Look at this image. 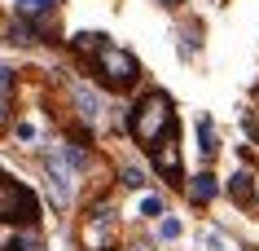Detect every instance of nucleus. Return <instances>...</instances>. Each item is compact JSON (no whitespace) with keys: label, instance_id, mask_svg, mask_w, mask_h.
<instances>
[{"label":"nucleus","instance_id":"nucleus-1","mask_svg":"<svg viewBox=\"0 0 259 251\" xmlns=\"http://www.w3.org/2000/svg\"><path fill=\"white\" fill-rule=\"evenodd\" d=\"M127 132H132V141L137 146H154L158 137H167V132H176V111H171V97L167 93H145V97L132 106V115H127Z\"/></svg>","mask_w":259,"mask_h":251},{"label":"nucleus","instance_id":"nucleus-4","mask_svg":"<svg viewBox=\"0 0 259 251\" xmlns=\"http://www.w3.org/2000/svg\"><path fill=\"white\" fill-rule=\"evenodd\" d=\"M44 167H49V190H53V203L57 207H66L70 203V194H75V172H70L66 167V159H62V154H49V159H44Z\"/></svg>","mask_w":259,"mask_h":251},{"label":"nucleus","instance_id":"nucleus-11","mask_svg":"<svg viewBox=\"0 0 259 251\" xmlns=\"http://www.w3.org/2000/svg\"><path fill=\"white\" fill-rule=\"evenodd\" d=\"M75 49H79V53H97V49H101V44H106V35H97V31H83V35H75Z\"/></svg>","mask_w":259,"mask_h":251},{"label":"nucleus","instance_id":"nucleus-9","mask_svg":"<svg viewBox=\"0 0 259 251\" xmlns=\"http://www.w3.org/2000/svg\"><path fill=\"white\" fill-rule=\"evenodd\" d=\"M75 106H79L83 119H97V115H101V101H97V93H93V88H83V84H75Z\"/></svg>","mask_w":259,"mask_h":251},{"label":"nucleus","instance_id":"nucleus-7","mask_svg":"<svg viewBox=\"0 0 259 251\" xmlns=\"http://www.w3.org/2000/svg\"><path fill=\"white\" fill-rule=\"evenodd\" d=\"M14 5H18V18H49L62 0H14Z\"/></svg>","mask_w":259,"mask_h":251},{"label":"nucleus","instance_id":"nucleus-6","mask_svg":"<svg viewBox=\"0 0 259 251\" xmlns=\"http://www.w3.org/2000/svg\"><path fill=\"white\" fill-rule=\"evenodd\" d=\"M215 194H220L215 176H211V172H198V176H193V185H189V203H198V207H206V203H211Z\"/></svg>","mask_w":259,"mask_h":251},{"label":"nucleus","instance_id":"nucleus-13","mask_svg":"<svg viewBox=\"0 0 259 251\" xmlns=\"http://www.w3.org/2000/svg\"><path fill=\"white\" fill-rule=\"evenodd\" d=\"M119 176H123V185H127V190H145V172H141V167H123Z\"/></svg>","mask_w":259,"mask_h":251},{"label":"nucleus","instance_id":"nucleus-18","mask_svg":"<svg viewBox=\"0 0 259 251\" xmlns=\"http://www.w3.org/2000/svg\"><path fill=\"white\" fill-rule=\"evenodd\" d=\"M9 124V97H5V93H0V128Z\"/></svg>","mask_w":259,"mask_h":251},{"label":"nucleus","instance_id":"nucleus-8","mask_svg":"<svg viewBox=\"0 0 259 251\" xmlns=\"http://www.w3.org/2000/svg\"><path fill=\"white\" fill-rule=\"evenodd\" d=\"M198 150H202V159H215V150H220V141H215V128H211V119H198Z\"/></svg>","mask_w":259,"mask_h":251},{"label":"nucleus","instance_id":"nucleus-17","mask_svg":"<svg viewBox=\"0 0 259 251\" xmlns=\"http://www.w3.org/2000/svg\"><path fill=\"white\" fill-rule=\"evenodd\" d=\"M18 137H22V141H35V124H18Z\"/></svg>","mask_w":259,"mask_h":251},{"label":"nucleus","instance_id":"nucleus-19","mask_svg":"<svg viewBox=\"0 0 259 251\" xmlns=\"http://www.w3.org/2000/svg\"><path fill=\"white\" fill-rule=\"evenodd\" d=\"M250 132H255V141H259V119H250Z\"/></svg>","mask_w":259,"mask_h":251},{"label":"nucleus","instance_id":"nucleus-16","mask_svg":"<svg viewBox=\"0 0 259 251\" xmlns=\"http://www.w3.org/2000/svg\"><path fill=\"white\" fill-rule=\"evenodd\" d=\"M0 93H5V97L14 93V70H9V66H0Z\"/></svg>","mask_w":259,"mask_h":251},{"label":"nucleus","instance_id":"nucleus-2","mask_svg":"<svg viewBox=\"0 0 259 251\" xmlns=\"http://www.w3.org/2000/svg\"><path fill=\"white\" fill-rule=\"evenodd\" d=\"M93 70L97 80L106 84L110 93H123V88H132V84L141 80V62L127 49H119V44H101L93 53Z\"/></svg>","mask_w":259,"mask_h":251},{"label":"nucleus","instance_id":"nucleus-5","mask_svg":"<svg viewBox=\"0 0 259 251\" xmlns=\"http://www.w3.org/2000/svg\"><path fill=\"white\" fill-rule=\"evenodd\" d=\"M150 150H154V167L163 172L167 181H176V185H180V176H185V167H180V141H176V132H167V137H163V146L154 141Z\"/></svg>","mask_w":259,"mask_h":251},{"label":"nucleus","instance_id":"nucleus-3","mask_svg":"<svg viewBox=\"0 0 259 251\" xmlns=\"http://www.w3.org/2000/svg\"><path fill=\"white\" fill-rule=\"evenodd\" d=\"M0 221L5 225H35L40 221V198L22 181L5 176V172H0Z\"/></svg>","mask_w":259,"mask_h":251},{"label":"nucleus","instance_id":"nucleus-10","mask_svg":"<svg viewBox=\"0 0 259 251\" xmlns=\"http://www.w3.org/2000/svg\"><path fill=\"white\" fill-rule=\"evenodd\" d=\"M229 194L237 198V203H250V198H255V185H250V176H246V172H237V176L229 181Z\"/></svg>","mask_w":259,"mask_h":251},{"label":"nucleus","instance_id":"nucleus-20","mask_svg":"<svg viewBox=\"0 0 259 251\" xmlns=\"http://www.w3.org/2000/svg\"><path fill=\"white\" fill-rule=\"evenodd\" d=\"M158 5H167V9H176V5H180V0H158Z\"/></svg>","mask_w":259,"mask_h":251},{"label":"nucleus","instance_id":"nucleus-15","mask_svg":"<svg viewBox=\"0 0 259 251\" xmlns=\"http://www.w3.org/2000/svg\"><path fill=\"white\" fill-rule=\"evenodd\" d=\"M141 211H145V216H163V198H141Z\"/></svg>","mask_w":259,"mask_h":251},{"label":"nucleus","instance_id":"nucleus-14","mask_svg":"<svg viewBox=\"0 0 259 251\" xmlns=\"http://www.w3.org/2000/svg\"><path fill=\"white\" fill-rule=\"evenodd\" d=\"M158 234H163L167 242H171V238H180V221H176V216H167V221L158 225Z\"/></svg>","mask_w":259,"mask_h":251},{"label":"nucleus","instance_id":"nucleus-12","mask_svg":"<svg viewBox=\"0 0 259 251\" xmlns=\"http://www.w3.org/2000/svg\"><path fill=\"white\" fill-rule=\"evenodd\" d=\"M9 251H44V242L31 234V225H27V234H18L14 242H9Z\"/></svg>","mask_w":259,"mask_h":251}]
</instances>
